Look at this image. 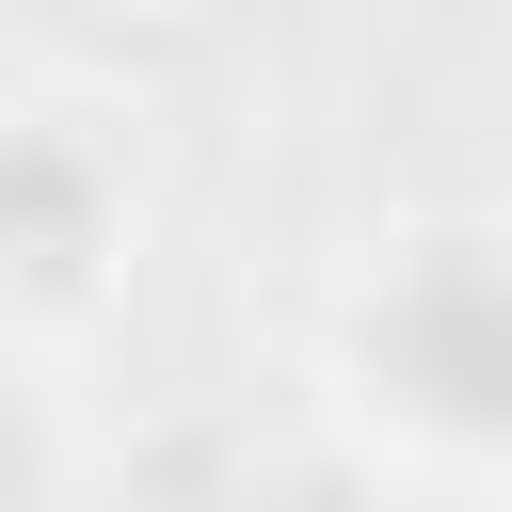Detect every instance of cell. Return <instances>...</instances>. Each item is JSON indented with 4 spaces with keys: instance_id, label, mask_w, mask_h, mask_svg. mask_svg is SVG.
<instances>
[{
    "instance_id": "6da1fadb",
    "label": "cell",
    "mask_w": 512,
    "mask_h": 512,
    "mask_svg": "<svg viewBox=\"0 0 512 512\" xmlns=\"http://www.w3.org/2000/svg\"><path fill=\"white\" fill-rule=\"evenodd\" d=\"M304 400L416 496H512V192L368 208L304 288Z\"/></svg>"
},
{
    "instance_id": "7a4b0ae2",
    "label": "cell",
    "mask_w": 512,
    "mask_h": 512,
    "mask_svg": "<svg viewBox=\"0 0 512 512\" xmlns=\"http://www.w3.org/2000/svg\"><path fill=\"white\" fill-rule=\"evenodd\" d=\"M160 240V144L144 96L80 48H0V336L80 352Z\"/></svg>"
},
{
    "instance_id": "3957f363",
    "label": "cell",
    "mask_w": 512,
    "mask_h": 512,
    "mask_svg": "<svg viewBox=\"0 0 512 512\" xmlns=\"http://www.w3.org/2000/svg\"><path fill=\"white\" fill-rule=\"evenodd\" d=\"M0 512H96V416L64 352H16V336H0Z\"/></svg>"
}]
</instances>
